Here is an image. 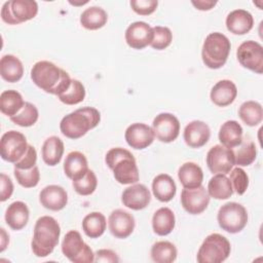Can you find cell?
I'll use <instances>...</instances> for the list:
<instances>
[{"label":"cell","mask_w":263,"mask_h":263,"mask_svg":"<svg viewBox=\"0 0 263 263\" xmlns=\"http://www.w3.org/2000/svg\"><path fill=\"white\" fill-rule=\"evenodd\" d=\"M25 102L22 95L14 89H7L0 95V110L9 118L16 115L23 108Z\"/></svg>","instance_id":"836d02e7"},{"label":"cell","mask_w":263,"mask_h":263,"mask_svg":"<svg viewBox=\"0 0 263 263\" xmlns=\"http://www.w3.org/2000/svg\"><path fill=\"white\" fill-rule=\"evenodd\" d=\"M217 221L219 226L228 233L240 232L248 223L246 208L235 201L224 203L218 211Z\"/></svg>","instance_id":"52a82bcc"},{"label":"cell","mask_w":263,"mask_h":263,"mask_svg":"<svg viewBox=\"0 0 263 263\" xmlns=\"http://www.w3.org/2000/svg\"><path fill=\"white\" fill-rule=\"evenodd\" d=\"M105 162L119 184L129 185L139 181V168L130 151L121 147L111 148L106 153Z\"/></svg>","instance_id":"277c9868"},{"label":"cell","mask_w":263,"mask_h":263,"mask_svg":"<svg viewBox=\"0 0 263 263\" xmlns=\"http://www.w3.org/2000/svg\"><path fill=\"white\" fill-rule=\"evenodd\" d=\"M108 21V14L102 7L90 6L83 10L80 15V24L87 30L103 28Z\"/></svg>","instance_id":"d6a6232c"},{"label":"cell","mask_w":263,"mask_h":263,"mask_svg":"<svg viewBox=\"0 0 263 263\" xmlns=\"http://www.w3.org/2000/svg\"><path fill=\"white\" fill-rule=\"evenodd\" d=\"M178 178L184 188H196L202 184L203 173L195 162H185L178 171Z\"/></svg>","instance_id":"83f0119b"},{"label":"cell","mask_w":263,"mask_h":263,"mask_svg":"<svg viewBox=\"0 0 263 263\" xmlns=\"http://www.w3.org/2000/svg\"><path fill=\"white\" fill-rule=\"evenodd\" d=\"M191 3L194 5V7L198 10H210L212 9L216 4L217 1L213 0H197V1H191Z\"/></svg>","instance_id":"c3c4849f"},{"label":"cell","mask_w":263,"mask_h":263,"mask_svg":"<svg viewBox=\"0 0 263 263\" xmlns=\"http://www.w3.org/2000/svg\"><path fill=\"white\" fill-rule=\"evenodd\" d=\"M32 81L47 93L60 96L71 85L69 74L51 62L39 61L31 69Z\"/></svg>","instance_id":"6da1fadb"},{"label":"cell","mask_w":263,"mask_h":263,"mask_svg":"<svg viewBox=\"0 0 263 263\" xmlns=\"http://www.w3.org/2000/svg\"><path fill=\"white\" fill-rule=\"evenodd\" d=\"M0 177H1V195H0V200L2 202H4L8 198H10V196L13 193V183H12L11 179L8 176H6L4 173H2Z\"/></svg>","instance_id":"7dc6e473"},{"label":"cell","mask_w":263,"mask_h":263,"mask_svg":"<svg viewBox=\"0 0 263 263\" xmlns=\"http://www.w3.org/2000/svg\"><path fill=\"white\" fill-rule=\"evenodd\" d=\"M238 116L249 126H256L263 119V109L260 103L255 101L243 102L238 109Z\"/></svg>","instance_id":"d590c367"},{"label":"cell","mask_w":263,"mask_h":263,"mask_svg":"<svg viewBox=\"0 0 263 263\" xmlns=\"http://www.w3.org/2000/svg\"><path fill=\"white\" fill-rule=\"evenodd\" d=\"M61 235V227L58 221L50 216H42L37 219L31 248L35 256L44 258L50 255L57 245Z\"/></svg>","instance_id":"7a4b0ae2"},{"label":"cell","mask_w":263,"mask_h":263,"mask_svg":"<svg viewBox=\"0 0 263 263\" xmlns=\"http://www.w3.org/2000/svg\"><path fill=\"white\" fill-rule=\"evenodd\" d=\"M124 138L128 146L137 150H142L153 143L155 136L151 126L145 123L136 122L127 126L124 133Z\"/></svg>","instance_id":"2e32d148"},{"label":"cell","mask_w":263,"mask_h":263,"mask_svg":"<svg viewBox=\"0 0 263 263\" xmlns=\"http://www.w3.org/2000/svg\"><path fill=\"white\" fill-rule=\"evenodd\" d=\"M229 174V180L233 191H235L238 195H242L249 187V177L247 173L241 167L237 166L232 168Z\"/></svg>","instance_id":"7bdbcfd3"},{"label":"cell","mask_w":263,"mask_h":263,"mask_svg":"<svg viewBox=\"0 0 263 263\" xmlns=\"http://www.w3.org/2000/svg\"><path fill=\"white\" fill-rule=\"evenodd\" d=\"M206 190L210 197L215 199H227L234 192L229 178L223 174H216L213 176L209 181Z\"/></svg>","instance_id":"4dcf8cb0"},{"label":"cell","mask_w":263,"mask_h":263,"mask_svg":"<svg viewBox=\"0 0 263 263\" xmlns=\"http://www.w3.org/2000/svg\"><path fill=\"white\" fill-rule=\"evenodd\" d=\"M132 9L140 15H149L156 10L158 2L156 0H132Z\"/></svg>","instance_id":"ee69618b"},{"label":"cell","mask_w":263,"mask_h":263,"mask_svg":"<svg viewBox=\"0 0 263 263\" xmlns=\"http://www.w3.org/2000/svg\"><path fill=\"white\" fill-rule=\"evenodd\" d=\"M64 150V142L57 136H50L42 145V159L47 165L54 166L62 160Z\"/></svg>","instance_id":"f1b7e54d"},{"label":"cell","mask_w":263,"mask_h":263,"mask_svg":"<svg viewBox=\"0 0 263 263\" xmlns=\"http://www.w3.org/2000/svg\"><path fill=\"white\" fill-rule=\"evenodd\" d=\"M107 226L105 216L100 212H91L82 220V230L89 238H98L104 234Z\"/></svg>","instance_id":"1f68e13d"},{"label":"cell","mask_w":263,"mask_h":263,"mask_svg":"<svg viewBox=\"0 0 263 263\" xmlns=\"http://www.w3.org/2000/svg\"><path fill=\"white\" fill-rule=\"evenodd\" d=\"M153 195L161 202L171 201L177 192L174 179L167 174H159L152 181Z\"/></svg>","instance_id":"d4e9b609"},{"label":"cell","mask_w":263,"mask_h":263,"mask_svg":"<svg viewBox=\"0 0 263 263\" xmlns=\"http://www.w3.org/2000/svg\"><path fill=\"white\" fill-rule=\"evenodd\" d=\"M108 226L111 234L116 238L128 237L136 226L135 218L128 212L117 209L114 210L108 218Z\"/></svg>","instance_id":"9a60e30c"},{"label":"cell","mask_w":263,"mask_h":263,"mask_svg":"<svg viewBox=\"0 0 263 263\" xmlns=\"http://www.w3.org/2000/svg\"><path fill=\"white\" fill-rule=\"evenodd\" d=\"M124 38L129 47L134 49H143L150 45L152 41V27L145 22H135L126 28Z\"/></svg>","instance_id":"e0dca14e"},{"label":"cell","mask_w":263,"mask_h":263,"mask_svg":"<svg viewBox=\"0 0 263 263\" xmlns=\"http://www.w3.org/2000/svg\"><path fill=\"white\" fill-rule=\"evenodd\" d=\"M30 212L27 204L23 201H13L5 212V222L13 230L23 229L29 221Z\"/></svg>","instance_id":"cb8c5ba5"},{"label":"cell","mask_w":263,"mask_h":263,"mask_svg":"<svg viewBox=\"0 0 263 263\" xmlns=\"http://www.w3.org/2000/svg\"><path fill=\"white\" fill-rule=\"evenodd\" d=\"M62 252L73 263L95 262V253L84 242L81 234L77 230H70L66 233L62 241Z\"/></svg>","instance_id":"ba28073f"},{"label":"cell","mask_w":263,"mask_h":263,"mask_svg":"<svg viewBox=\"0 0 263 263\" xmlns=\"http://www.w3.org/2000/svg\"><path fill=\"white\" fill-rule=\"evenodd\" d=\"M254 26L253 15L245 9H234L226 17V28L234 35H245Z\"/></svg>","instance_id":"44dd1931"},{"label":"cell","mask_w":263,"mask_h":263,"mask_svg":"<svg viewBox=\"0 0 263 263\" xmlns=\"http://www.w3.org/2000/svg\"><path fill=\"white\" fill-rule=\"evenodd\" d=\"M206 165L213 174H229L235 165L232 149L223 145L213 146L206 153Z\"/></svg>","instance_id":"7c38bea8"},{"label":"cell","mask_w":263,"mask_h":263,"mask_svg":"<svg viewBox=\"0 0 263 263\" xmlns=\"http://www.w3.org/2000/svg\"><path fill=\"white\" fill-rule=\"evenodd\" d=\"M242 140V127L235 120L225 121L219 130V141L221 145L227 148H234L240 144Z\"/></svg>","instance_id":"f546056e"},{"label":"cell","mask_w":263,"mask_h":263,"mask_svg":"<svg viewBox=\"0 0 263 263\" xmlns=\"http://www.w3.org/2000/svg\"><path fill=\"white\" fill-rule=\"evenodd\" d=\"M234 155V163L238 166H248L252 164L257 156L255 143L248 139H242L240 144L232 148Z\"/></svg>","instance_id":"e575fe53"},{"label":"cell","mask_w":263,"mask_h":263,"mask_svg":"<svg viewBox=\"0 0 263 263\" xmlns=\"http://www.w3.org/2000/svg\"><path fill=\"white\" fill-rule=\"evenodd\" d=\"M153 38L150 46L156 50H162L168 47L173 40V33L167 27L155 26L152 28Z\"/></svg>","instance_id":"60d3db41"},{"label":"cell","mask_w":263,"mask_h":263,"mask_svg":"<svg viewBox=\"0 0 263 263\" xmlns=\"http://www.w3.org/2000/svg\"><path fill=\"white\" fill-rule=\"evenodd\" d=\"M85 98V87L77 79H72L70 87L58 96V99L66 105H77L81 103Z\"/></svg>","instance_id":"f35d334b"},{"label":"cell","mask_w":263,"mask_h":263,"mask_svg":"<svg viewBox=\"0 0 263 263\" xmlns=\"http://www.w3.org/2000/svg\"><path fill=\"white\" fill-rule=\"evenodd\" d=\"M211 137L209 125L201 120H193L189 122L183 133V138L187 146L190 148H200L204 146Z\"/></svg>","instance_id":"d6986e66"},{"label":"cell","mask_w":263,"mask_h":263,"mask_svg":"<svg viewBox=\"0 0 263 263\" xmlns=\"http://www.w3.org/2000/svg\"><path fill=\"white\" fill-rule=\"evenodd\" d=\"M100 121L99 110L88 106L82 107L64 116L60 122V129L66 138L76 140L95 128Z\"/></svg>","instance_id":"3957f363"},{"label":"cell","mask_w":263,"mask_h":263,"mask_svg":"<svg viewBox=\"0 0 263 263\" xmlns=\"http://www.w3.org/2000/svg\"><path fill=\"white\" fill-rule=\"evenodd\" d=\"M88 171V163L85 155L79 151H71L64 161V173L72 181L82 178Z\"/></svg>","instance_id":"603a6c76"},{"label":"cell","mask_w":263,"mask_h":263,"mask_svg":"<svg viewBox=\"0 0 263 263\" xmlns=\"http://www.w3.org/2000/svg\"><path fill=\"white\" fill-rule=\"evenodd\" d=\"M38 117L39 113L37 107L32 103L25 102L21 111L16 115L10 117V120L22 127H29L37 122Z\"/></svg>","instance_id":"74e56055"},{"label":"cell","mask_w":263,"mask_h":263,"mask_svg":"<svg viewBox=\"0 0 263 263\" xmlns=\"http://www.w3.org/2000/svg\"><path fill=\"white\" fill-rule=\"evenodd\" d=\"M0 74L7 82H17L24 75L23 63L13 54H5L0 60Z\"/></svg>","instance_id":"4316f807"},{"label":"cell","mask_w":263,"mask_h":263,"mask_svg":"<svg viewBox=\"0 0 263 263\" xmlns=\"http://www.w3.org/2000/svg\"><path fill=\"white\" fill-rule=\"evenodd\" d=\"M176 225V218L174 212L166 206L158 209L152 217V228L154 233L159 236L170 234Z\"/></svg>","instance_id":"484cf974"},{"label":"cell","mask_w":263,"mask_h":263,"mask_svg":"<svg viewBox=\"0 0 263 263\" xmlns=\"http://www.w3.org/2000/svg\"><path fill=\"white\" fill-rule=\"evenodd\" d=\"M237 96V88L233 81L223 79L218 81L212 88L211 101L219 107H226L232 104Z\"/></svg>","instance_id":"7402d4cb"},{"label":"cell","mask_w":263,"mask_h":263,"mask_svg":"<svg viewBox=\"0 0 263 263\" xmlns=\"http://www.w3.org/2000/svg\"><path fill=\"white\" fill-rule=\"evenodd\" d=\"M152 129L158 141L171 143L179 137L180 121L172 113H160L153 119Z\"/></svg>","instance_id":"4fadbf2b"},{"label":"cell","mask_w":263,"mask_h":263,"mask_svg":"<svg viewBox=\"0 0 263 263\" xmlns=\"http://www.w3.org/2000/svg\"><path fill=\"white\" fill-rule=\"evenodd\" d=\"M38 13V4L34 0L6 1L1 8V18L8 25H18L34 18Z\"/></svg>","instance_id":"9c48e42d"},{"label":"cell","mask_w":263,"mask_h":263,"mask_svg":"<svg viewBox=\"0 0 263 263\" xmlns=\"http://www.w3.org/2000/svg\"><path fill=\"white\" fill-rule=\"evenodd\" d=\"M121 201L126 208L134 211H140L150 203L151 193L147 186L136 183L123 190Z\"/></svg>","instance_id":"ac0fdd59"},{"label":"cell","mask_w":263,"mask_h":263,"mask_svg":"<svg viewBox=\"0 0 263 263\" xmlns=\"http://www.w3.org/2000/svg\"><path fill=\"white\" fill-rule=\"evenodd\" d=\"M39 201L45 209L57 212L67 205L68 194L66 190L59 185H48L40 191Z\"/></svg>","instance_id":"ffe728a7"},{"label":"cell","mask_w":263,"mask_h":263,"mask_svg":"<svg viewBox=\"0 0 263 263\" xmlns=\"http://www.w3.org/2000/svg\"><path fill=\"white\" fill-rule=\"evenodd\" d=\"M230 252L229 240L222 234L212 233L199 247L196 260L198 263H221L229 257Z\"/></svg>","instance_id":"8992f818"},{"label":"cell","mask_w":263,"mask_h":263,"mask_svg":"<svg viewBox=\"0 0 263 263\" xmlns=\"http://www.w3.org/2000/svg\"><path fill=\"white\" fill-rule=\"evenodd\" d=\"M13 174L17 183L25 188H33L37 186L40 180V173L37 165L30 170L14 168Z\"/></svg>","instance_id":"b9f144b4"},{"label":"cell","mask_w":263,"mask_h":263,"mask_svg":"<svg viewBox=\"0 0 263 263\" xmlns=\"http://www.w3.org/2000/svg\"><path fill=\"white\" fill-rule=\"evenodd\" d=\"M210 198L208 190L202 185L196 188H184L181 192L182 206L191 215H198L205 211Z\"/></svg>","instance_id":"5bb4252c"},{"label":"cell","mask_w":263,"mask_h":263,"mask_svg":"<svg viewBox=\"0 0 263 263\" xmlns=\"http://www.w3.org/2000/svg\"><path fill=\"white\" fill-rule=\"evenodd\" d=\"M29 144L24 134L9 130L2 135L0 140V154L3 160L15 163L27 152Z\"/></svg>","instance_id":"30bf717a"},{"label":"cell","mask_w":263,"mask_h":263,"mask_svg":"<svg viewBox=\"0 0 263 263\" xmlns=\"http://www.w3.org/2000/svg\"><path fill=\"white\" fill-rule=\"evenodd\" d=\"M1 237H2V239H1V252H3L6 248L7 242H9V236L6 234L4 228H1Z\"/></svg>","instance_id":"681fc988"},{"label":"cell","mask_w":263,"mask_h":263,"mask_svg":"<svg viewBox=\"0 0 263 263\" xmlns=\"http://www.w3.org/2000/svg\"><path fill=\"white\" fill-rule=\"evenodd\" d=\"M236 57L243 68L257 74L263 73V47L259 42L254 40L242 42L236 50Z\"/></svg>","instance_id":"8fae6325"},{"label":"cell","mask_w":263,"mask_h":263,"mask_svg":"<svg viewBox=\"0 0 263 263\" xmlns=\"http://www.w3.org/2000/svg\"><path fill=\"white\" fill-rule=\"evenodd\" d=\"M150 254L152 260L156 263H172L177 259L178 251L171 241L160 240L152 246Z\"/></svg>","instance_id":"8d00e7d4"},{"label":"cell","mask_w":263,"mask_h":263,"mask_svg":"<svg viewBox=\"0 0 263 263\" xmlns=\"http://www.w3.org/2000/svg\"><path fill=\"white\" fill-rule=\"evenodd\" d=\"M95 262L114 263L119 262V258L114 251L109 249H101L95 253Z\"/></svg>","instance_id":"bcb514c9"},{"label":"cell","mask_w":263,"mask_h":263,"mask_svg":"<svg viewBox=\"0 0 263 263\" xmlns=\"http://www.w3.org/2000/svg\"><path fill=\"white\" fill-rule=\"evenodd\" d=\"M36 161H37L36 149L32 145H29L25 155L14 163V168L30 170L36 165Z\"/></svg>","instance_id":"f6af8a7d"},{"label":"cell","mask_w":263,"mask_h":263,"mask_svg":"<svg viewBox=\"0 0 263 263\" xmlns=\"http://www.w3.org/2000/svg\"><path fill=\"white\" fill-rule=\"evenodd\" d=\"M72 186L79 195H83V196L90 195L95 192L98 186L97 176L91 170H88L82 178L76 181H73Z\"/></svg>","instance_id":"ab89813d"},{"label":"cell","mask_w":263,"mask_h":263,"mask_svg":"<svg viewBox=\"0 0 263 263\" xmlns=\"http://www.w3.org/2000/svg\"><path fill=\"white\" fill-rule=\"evenodd\" d=\"M230 49L231 43L227 36L220 32L210 33L202 44V62L210 69H220L226 64Z\"/></svg>","instance_id":"5b68a950"}]
</instances>
